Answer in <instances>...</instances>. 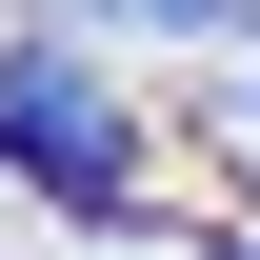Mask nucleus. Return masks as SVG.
<instances>
[{
    "label": "nucleus",
    "instance_id": "1",
    "mask_svg": "<svg viewBox=\"0 0 260 260\" xmlns=\"http://www.w3.org/2000/svg\"><path fill=\"white\" fill-rule=\"evenodd\" d=\"M0 160H20L40 200H120V180H140V100L40 40V60H0Z\"/></svg>",
    "mask_w": 260,
    "mask_h": 260
},
{
    "label": "nucleus",
    "instance_id": "2",
    "mask_svg": "<svg viewBox=\"0 0 260 260\" xmlns=\"http://www.w3.org/2000/svg\"><path fill=\"white\" fill-rule=\"evenodd\" d=\"M80 20H100V40H240L260 0H80Z\"/></svg>",
    "mask_w": 260,
    "mask_h": 260
},
{
    "label": "nucleus",
    "instance_id": "3",
    "mask_svg": "<svg viewBox=\"0 0 260 260\" xmlns=\"http://www.w3.org/2000/svg\"><path fill=\"white\" fill-rule=\"evenodd\" d=\"M240 120H260V80H240Z\"/></svg>",
    "mask_w": 260,
    "mask_h": 260
},
{
    "label": "nucleus",
    "instance_id": "4",
    "mask_svg": "<svg viewBox=\"0 0 260 260\" xmlns=\"http://www.w3.org/2000/svg\"><path fill=\"white\" fill-rule=\"evenodd\" d=\"M220 260H260V240H220Z\"/></svg>",
    "mask_w": 260,
    "mask_h": 260
}]
</instances>
